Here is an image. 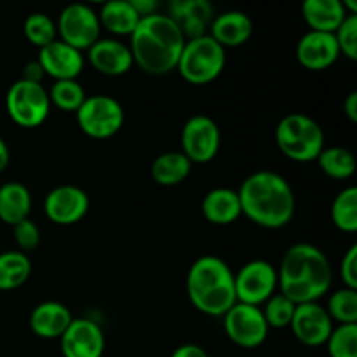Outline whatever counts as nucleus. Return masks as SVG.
<instances>
[{
  "instance_id": "24",
  "label": "nucleus",
  "mask_w": 357,
  "mask_h": 357,
  "mask_svg": "<svg viewBox=\"0 0 357 357\" xmlns=\"http://www.w3.org/2000/svg\"><path fill=\"white\" fill-rule=\"evenodd\" d=\"M31 209V194L20 181L0 185V220L7 225H17L28 218Z\"/></svg>"
},
{
  "instance_id": "39",
  "label": "nucleus",
  "mask_w": 357,
  "mask_h": 357,
  "mask_svg": "<svg viewBox=\"0 0 357 357\" xmlns=\"http://www.w3.org/2000/svg\"><path fill=\"white\" fill-rule=\"evenodd\" d=\"M171 357H209V356L201 345L185 344V345H180V347L171 354Z\"/></svg>"
},
{
  "instance_id": "15",
  "label": "nucleus",
  "mask_w": 357,
  "mask_h": 357,
  "mask_svg": "<svg viewBox=\"0 0 357 357\" xmlns=\"http://www.w3.org/2000/svg\"><path fill=\"white\" fill-rule=\"evenodd\" d=\"M63 357H103L105 333L101 326L86 317H73L68 330L59 338Z\"/></svg>"
},
{
  "instance_id": "23",
  "label": "nucleus",
  "mask_w": 357,
  "mask_h": 357,
  "mask_svg": "<svg viewBox=\"0 0 357 357\" xmlns=\"http://www.w3.org/2000/svg\"><path fill=\"white\" fill-rule=\"evenodd\" d=\"M302 16L312 31L335 33L349 14L340 0H305Z\"/></svg>"
},
{
  "instance_id": "21",
  "label": "nucleus",
  "mask_w": 357,
  "mask_h": 357,
  "mask_svg": "<svg viewBox=\"0 0 357 357\" xmlns=\"http://www.w3.org/2000/svg\"><path fill=\"white\" fill-rule=\"evenodd\" d=\"M73 316L66 305L59 302L38 303L30 314V328L38 338L54 340L68 330Z\"/></svg>"
},
{
  "instance_id": "4",
  "label": "nucleus",
  "mask_w": 357,
  "mask_h": 357,
  "mask_svg": "<svg viewBox=\"0 0 357 357\" xmlns=\"http://www.w3.org/2000/svg\"><path fill=\"white\" fill-rule=\"evenodd\" d=\"M187 293L192 305L206 316H225L237 303L234 272L218 257H201L187 275Z\"/></svg>"
},
{
  "instance_id": "29",
  "label": "nucleus",
  "mask_w": 357,
  "mask_h": 357,
  "mask_svg": "<svg viewBox=\"0 0 357 357\" xmlns=\"http://www.w3.org/2000/svg\"><path fill=\"white\" fill-rule=\"evenodd\" d=\"M331 220L342 232L352 234L357 230V188L347 187L335 197L331 204Z\"/></svg>"
},
{
  "instance_id": "28",
  "label": "nucleus",
  "mask_w": 357,
  "mask_h": 357,
  "mask_svg": "<svg viewBox=\"0 0 357 357\" xmlns=\"http://www.w3.org/2000/svg\"><path fill=\"white\" fill-rule=\"evenodd\" d=\"M317 164L326 176L335 178V180H347L356 173L354 153L344 146L324 149L317 157Z\"/></svg>"
},
{
  "instance_id": "1",
  "label": "nucleus",
  "mask_w": 357,
  "mask_h": 357,
  "mask_svg": "<svg viewBox=\"0 0 357 357\" xmlns=\"http://www.w3.org/2000/svg\"><path fill=\"white\" fill-rule=\"evenodd\" d=\"M331 279L333 272L326 255L314 244L298 243L282 257L278 288L295 305L312 303L330 291Z\"/></svg>"
},
{
  "instance_id": "16",
  "label": "nucleus",
  "mask_w": 357,
  "mask_h": 357,
  "mask_svg": "<svg viewBox=\"0 0 357 357\" xmlns=\"http://www.w3.org/2000/svg\"><path fill=\"white\" fill-rule=\"evenodd\" d=\"M45 75L54 80H77L84 70V56L63 40H54L40 49L37 58Z\"/></svg>"
},
{
  "instance_id": "11",
  "label": "nucleus",
  "mask_w": 357,
  "mask_h": 357,
  "mask_svg": "<svg viewBox=\"0 0 357 357\" xmlns=\"http://www.w3.org/2000/svg\"><path fill=\"white\" fill-rule=\"evenodd\" d=\"M222 145L218 124L208 115H194L181 129V153L192 164H206L215 159Z\"/></svg>"
},
{
  "instance_id": "3",
  "label": "nucleus",
  "mask_w": 357,
  "mask_h": 357,
  "mask_svg": "<svg viewBox=\"0 0 357 357\" xmlns=\"http://www.w3.org/2000/svg\"><path fill=\"white\" fill-rule=\"evenodd\" d=\"M185 37L167 14H150L139 20L131 35L132 61L150 75H166L176 70Z\"/></svg>"
},
{
  "instance_id": "31",
  "label": "nucleus",
  "mask_w": 357,
  "mask_h": 357,
  "mask_svg": "<svg viewBox=\"0 0 357 357\" xmlns=\"http://www.w3.org/2000/svg\"><path fill=\"white\" fill-rule=\"evenodd\" d=\"M23 31L24 37L28 38V42L38 49L45 47V45H49L51 42H54L56 35H58L54 20L44 13L30 14V16L24 20Z\"/></svg>"
},
{
  "instance_id": "18",
  "label": "nucleus",
  "mask_w": 357,
  "mask_h": 357,
  "mask_svg": "<svg viewBox=\"0 0 357 357\" xmlns=\"http://www.w3.org/2000/svg\"><path fill=\"white\" fill-rule=\"evenodd\" d=\"M340 56L335 33L307 31L296 44V59L309 70L330 68Z\"/></svg>"
},
{
  "instance_id": "10",
  "label": "nucleus",
  "mask_w": 357,
  "mask_h": 357,
  "mask_svg": "<svg viewBox=\"0 0 357 357\" xmlns=\"http://www.w3.org/2000/svg\"><path fill=\"white\" fill-rule=\"evenodd\" d=\"M234 286L239 303L260 307L278 289V268L265 260L248 261L237 274H234Z\"/></svg>"
},
{
  "instance_id": "6",
  "label": "nucleus",
  "mask_w": 357,
  "mask_h": 357,
  "mask_svg": "<svg viewBox=\"0 0 357 357\" xmlns=\"http://www.w3.org/2000/svg\"><path fill=\"white\" fill-rule=\"evenodd\" d=\"M225 63V49L211 35H202L185 42L176 70L187 82L204 86L218 79Z\"/></svg>"
},
{
  "instance_id": "13",
  "label": "nucleus",
  "mask_w": 357,
  "mask_h": 357,
  "mask_svg": "<svg viewBox=\"0 0 357 357\" xmlns=\"http://www.w3.org/2000/svg\"><path fill=\"white\" fill-rule=\"evenodd\" d=\"M89 211V195L75 185H61L45 195L44 213L56 225H73Z\"/></svg>"
},
{
  "instance_id": "37",
  "label": "nucleus",
  "mask_w": 357,
  "mask_h": 357,
  "mask_svg": "<svg viewBox=\"0 0 357 357\" xmlns=\"http://www.w3.org/2000/svg\"><path fill=\"white\" fill-rule=\"evenodd\" d=\"M340 275L344 279L345 288L357 289V244H352L342 258Z\"/></svg>"
},
{
  "instance_id": "34",
  "label": "nucleus",
  "mask_w": 357,
  "mask_h": 357,
  "mask_svg": "<svg viewBox=\"0 0 357 357\" xmlns=\"http://www.w3.org/2000/svg\"><path fill=\"white\" fill-rule=\"evenodd\" d=\"M295 309L296 305L291 300H288L281 293H275L265 302L261 312H264L268 328H288L291 324Z\"/></svg>"
},
{
  "instance_id": "12",
  "label": "nucleus",
  "mask_w": 357,
  "mask_h": 357,
  "mask_svg": "<svg viewBox=\"0 0 357 357\" xmlns=\"http://www.w3.org/2000/svg\"><path fill=\"white\" fill-rule=\"evenodd\" d=\"M223 330L236 345L243 349H255L267 340L271 328L260 307L237 302L223 316Z\"/></svg>"
},
{
  "instance_id": "9",
  "label": "nucleus",
  "mask_w": 357,
  "mask_h": 357,
  "mask_svg": "<svg viewBox=\"0 0 357 357\" xmlns=\"http://www.w3.org/2000/svg\"><path fill=\"white\" fill-rule=\"evenodd\" d=\"M56 30L65 44L80 52L84 49L89 51L100 40V17L96 10L86 3H70L59 14Z\"/></svg>"
},
{
  "instance_id": "40",
  "label": "nucleus",
  "mask_w": 357,
  "mask_h": 357,
  "mask_svg": "<svg viewBox=\"0 0 357 357\" xmlns=\"http://www.w3.org/2000/svg\"><path fill=\"white\" fill-rule=\"evenodd\" d=\"M131 3H132V7L136 9V13L139 14V17L155 14L157 7H159V3H157L155 0H131Z\"/></svg>"
},
{
  "instance_id": "19",
  "label": "nucleus",
  "mask_w": 357,
  "mask_h": 357,
  "mask_svg": "<svg viewBox=\"0 0 357 357\" xmlns=\"http://www.w3.org/2000/svg\"><path fill=\"white\" fill-rule=\"evenodd\" d=\"M89 63L100 73L108 77L124 75L132 66V54L129 45L122 44L115 38H100L87 51Z\"/></svg>"
},
{
  "instance_id": "32",
  "label": "nucleus",
  "mask_w": 357,
  "mask_h": 357,
  "mask_svg": "<svg viewBox=\"0 0 357 357\" xmlns=\"http://www.w3.org/2000/svg\"><path fill=\"white\" fill-rule=\"evenodd\" d=\"M326 312L331 321L340 324H357V289L342 288L328 300Z\"/></svg>"
},
{
  "instance_id": "26",
  "label": "nucleus",
  "mask_w": 357,
  "mask_h": 357,
  "mask_svg": "<svg viewBox=\"0 0 357 357\" xmlns=\"http://www.w3.org/2000/svg\"><path fill=\"white\" fill-rule=\"evenodd\" d=\"M192 173V162L181 152H166L152 164V178L162 187H174L187 180Z\"/></svg>"
},
{
  "instance_id": "5",
  "label": "nucleus",
  "mask_w": 357,
  "mask_h": 357,
  "mask_svg": "<svg viewBox=\"0 0 357 357\" xmlns=\"http://www.w3.org/2000/svg\"><path fill=\"white\" fill-rule=\"evenodd\" d=\"M275 142L288 159L295 162H312L324 150V132L316 119L296 112L279 121Z\"/></svg>"
},
{
  "instance_id": "41",
  "label": "nucleus",
  "mask_w": 357,
  "mask_h": 357,
  "mask_svg": "<svg viewBox=\"0 0 357 357\" xmlns=\"http://www.w3.org/2000/svg\"><path fill=\"white\" fill-rule=\"evenodd\" d=\"M344 112L351 122H357V93L352 91L344 101Z\"/></svg>"
},
{
  "instance_id": "35",
  "label": "nucleus",
  "mask_w": 357,
  "mask_h": 357,
  "mask_svg": "<svg viewBox=\"0 0 357 357\" xmlns=\"http://www.w3.org/2000/svg\"><path fill=\"white\" fill-rule=\"evenodd\" d=\"M340 54L347 56L349 59H357V14H349L344 23L335 31Z\"/></svg>"
},
{
  "instance_id": "33",
  "label": "nucleus",
  "mask_w": 357,
  "mask_h": 357,
  "mask_svg": "<svg viewBox=\"0 0 357 357\" xmlns=\"http://www.w3.org/2000/svg\"><path fill=\"white\" fill-rule=\"evenodd\" d=\"M326 347L330 357H357V324L333 328Z\"/></svg>"
},
{
  "instance_id": "14",
  "label": "nucleus",
  "mask_w": 357,
  "mask_h": 357,
  "mask_svg": "<svg viewBox=\"0 0 357 357\" xmlns=\"http://www.w3.org/2000/svg\"><path fill=\"white\" fill-rule=\"evenodd\" d=\"M289 328L296 340L302 342L303 345L319 347L326 345L333 331V321L326 312V307H321L317 302L300 303L296 305Z\"/></svg>"
},
{
  "instance_id": "2",
  "label": "nucleus",
  "mask_w": 357,
  "mask_h": 357,
  "mask_svg": "<svg viewBox=\"0 0 357 357\" xmlns=\"http://www.w3.org/2000/svg\"><path fill=\"white\" fill-rule=\"evenodd\" d=\"M243 215L264 229H282L295 215V194L284 176L274 171H257L237 190Z\"/></svg>"
},
{
  "instance_id": "27",
  "label": "nucleus",
  "mask_w": 357,
  "mask_h": 357,
  "mask_svg": "<svg viewBox=\"0 0 357 357\" xmlns=\"http://www.w3.org/2000/svg\"><path fill=\"white\" fill-rule=\"evenodd\" d=\"M31 274V261L23 251L0 253V291L17 289L28 281Z\"/></svg>"
},
{
  "instance_id": "30",
  "label": "nucleus",
  "mask_w": 357,
  "mask_h": 357,
  "mask_svg": "<svg viewBox=\"0 0 357 357\" xmlns=\"http://www.w3.org/2000/svg\"><path fill=\"white\" fill-rule=\"evenodd\" d=\"M47 94L49 101L65 112H77L87 98L84 87L77 80H54Z\"/></svg>"
},
{
  "instance_id": "36",
  "label": "nucleus",
  "mask_w": 357,
  "mask_h": 357,
  "mask_svg": "<svg viewBox=\"0 0 357 357\" xmlns=\"http://www.w3.org/2000/svg\"><path fill=\"white\" fill-rule=\"evenodd\" d=\"M14 241L23 253L24 251H33L40 244V230L30 218H26L14 225Z\"/></svg>"
},
{
  "instance_id": "42",
  "label": "nucleus",
  "mask_w": 357,
  "mask_h": 357,
  "mask_svg": "<svg viewBox=\"0 0 357 357\" xmlns=\"http://www.w3.org/2000/svg\"><path fill=\"white\" fill-rule=\"evenodd\" d=\"M9 160H10L9 146H7L6 139L0 136V173H3V171H6V167L9 166Z\"/></svg>"
},
{
  "instance_id": "8",
  "label": "nucleus",
  "mask_w": 357,
  "mask_h": 357,
  "mask_svg": "<svg viewBox=\"0 0 357 357\" xmlns=\"http://www.w3.org/2000/svg\"><path fill=\"white\" fill-rule=\"evenodd\" d=\"M75 114L84 135L94 139L112 138L124 126V108L107 94L87 96Z\"/></svg>"
},
{
  "instance_id": "38",
  "label": "nucleus",
  "mask_w": 357,
  "mask_h": 357,
  "mask_svg": "<svg viewBox=\"0 0 357 357\" xmlns=\"http://www.w3.org/2000/svg\"><path fill=\"white\" fill-rule=\"evenodd\" d=\"M44 70L38 65V61H30L23 66V73H21V80H26L31 84H40L44 79Z\"/></svg>"
},
{
  "instance_id": "17",
  "label": "nucleus",
  "mask_w": 357,
  "mask_h": 357,
  "mask_svg": "<svg viewBox=\"0 0 357 357\" xmlns=\"http://www.w3.org/2000/svg\"><path fill=\"white\" fill-rule=\"evenodd\" d=\"M167 16L180 28L185 40L208 35L215 20V10L208 0H174L169 6Z\"/></svg>"
},
{
  "instance_id": "22",
  "label": "nucleus",
  "mask_w": 357,
  "mask_h": 357,
  "mask_svg": "<svg viewBox=\"0 0 357 357\" xmlns=\"http://www.w3.org/2000/svg\"><path fill=\"white\" fill-rule=\"evenodd\" d=\"M202 215L213 225H230L241 215V201L237 190L232 188H213L202 199Z\"/></svg>"
},
{
  "instance_id": "25",
  "label": "nucleus",
  "mask_w": 357,
  "mask_h": 357,
  "mask_svg": "<svg viewBox=\"0 0 357 357\" xmlns=\"http://www.w3.org/2000/svg\"><path fill=\"white\" fill-rule=\"evenodd\" d=\"M100 24L115 35H129L136 30L139 23V14L132 7L131 0H110L101 6Z\"/></svg>"
},
{
  "instance_id": "7",
  "label": "nucleus",
  "mask_w": 357,
  "mask_h": 357,
  "mask_svg": "<svg viewBox=\"0 0 357 357\" xmlns=\"http://www.w3.org/2000/svg\"><path fill=\"white\" fill-rule=\"evenodd\" d=\"M6 110L14 124L24 129H33L47 121L51 101L42 84H31L20 79L7 91Z\"/></svg>"
},
{
  "instance_id": "20",
  "label": "nucleus",
  "mask_w": 357,
  "mask_h": 357,
  "mask_svg": "<svg viewBox=\"0 0 357 357\" xmlns=\"http://www.w3.org/2000/svg\"><path fill=\"white\" fill-rule=\"evenodd\" d=\"M253 33V21L243 10H225L213 20L209 33L223 49L246 44Z\"/></svg>"
}]
</instances>
